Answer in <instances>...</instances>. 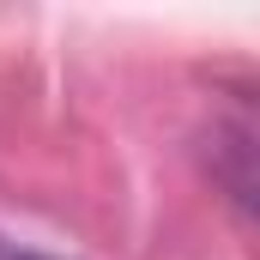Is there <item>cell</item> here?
<instances>
[{
	"mask_svg": "<svg viewBox=\"0 0 260 260\" xmlns=\"http://www.w3.org/2000/svg\"><path fill=\"white\" fill-rule=\"evenodd\" d=\"M212 176L224 182L236 218L248 224V212H254V115L248 109H236L224 127H212Z\"/></svg>",
	"mask_w": 260,
	"mask_h": 260,
	"instance_id": "1",
	"label": "cell"
},
{
	"mask_svg": "<svg viewBox=\"0 0 260 260\" xmlns=\"http://www.w3.org/2000/svg\"><path fill=\"white\" fill-rule=\"evenodd\" d=\"M0 260H49V254H30V248H0Z\"/></svg>",
	"mask_w": 260,
	"mask_h": 260,
	"instance_id": "2",
	"label": "cell"
}]
</instances>
